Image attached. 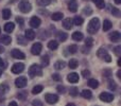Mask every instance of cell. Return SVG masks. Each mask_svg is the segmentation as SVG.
<instances>
[{"label": "cell", "mask_w": 121, "mask_h": 106, "mask_svg": "<svg viewBox=\"0 0 121 106\" xmlns=\"http://www.w3.org/2000/svg\"><path fill=\"white\" fill-rule=\"evenodd\" d=\"M88 85H89L91 88L96 89V88L99 87V82L97 81V80H95V79H90L89 81H88Z\"/></svg>", "instance_id": "cell-24"}, {"label": "cell", "mask_w": 121, "mask_h": 106, "mask_svg": "<svg viewBox=\"0 0 121 106\" xmlns=\"http://www.w3.org/2000/svg\"><path fill=\"white\" fill-rule=\"evenodd\" d=\"M78 49H79V48H78L77 45H70V46L68 47V51H69V53H71V54L77 53Z\"/></svg>", "instance_id": "cell-35"}, {"label": "cell", "mask_w": 121, "mask_h": 106, "mask_svg": "<svg viewBox=\"0 0 121 106\" xmlns=\"http://www.w3.org/2000/svg\"><path fill=\"white\" fill-rule=\"evenodd\" d=\"M17 40H18V44L22 45V46H26V45H27V42H26V40L22 38V36H20V35L17 37Z\"/></svg>", "instance_id": "cell-40"}, {"label": "cell", "mask_w": 121, "mask_h": 106, "mask_svg": "<svg viewBox=\"0 0 121 106\" xmlns=\"http://www.w3.org/2000/svg\"><path fill=\"white\" fill-rule=\"evenodd\" d=\"M98 56L100 58H102L103 60H105L106 63H111L112 62V56L109 55L108 53H107V51L105 50V49H103V48H101V49H99L98 50Z\"/></svg>", "instance_id": "cell-4"}, {"label": "cell", "mask_w": 121, "mask_h": 106, "mask_svg": "<svg viewBox=\"0 0 121 106\" xmlns=\"http://www.w3.org/2000/svg\"><path fill=\"white\" fill-rule=\"evenodd\" d=\"M92 42H94V39L91 37H87L85 39V46L87 47H91L92 46Z\"/></svg>", "instance_id": "cell-39"}, {"label": "cell", "mask_w": 121, "mask_h": 106, "mask_svg": "<svg viewBox=\"0 0 121 106\" xmlns=\"http://www.w3.org/2000/svg\"><path fill=\"white\" fill-rule=\"evenodd\" d=\"M1 74H2V70L0 69V76H1Z\"/></svg>", "instance_id": "cell-57"}, {"label": "cell", "mask_w": 121, "mask_h": 106, "mask_svg": "<svg viewBox=\"0 0 121 106\" xmlns=\"http://www.w3.org/2000/svg\"><path fill=\"white\" fill-rule=\"evenodd\" d=\"M3 52H4V48H3L2 46H0V54L3 53Z\"/></svg>", "instance_id": "cell-52"}, {"label": "cell", "mask_w": 121, "mask_h": 106, "mask_svg": "<svg viewBox=\"0 0 121 106\" xmlns=\"http://www.w3.org/2000/svg\"><path fill=\"white\" fill-rule=\"evenodd\" d=\"M108 88L114 91V90L117 89V84H116L114 81H112V80H111V81H108Z\"/></svg>", "instance_id": "cell-36"}, {"label": "cell", "mask_w": 121, "mask_h": 106, "mask_svg": "<svg viewBox=\"0 0 121 106\" xmlns=\"http://www.w3.org/2000/svg\"><path fill=\"white\" fill-rule=\"evenodd\" d=\"M72 39L75 40V42H80V40L83 39V34L81 32H74L72 34Z\"/></svg>", "instance_id": "cell-20"}, {"label": "cell", "mask_w": 121, "mask_h": 106, "mask_svg": "<svg viewBox=\"0 0 121 106\" xmlns=\"http://www.w3.org/2000/svg\"><path fill=\"white\" fill-rule=\"evenodd\" d=\"M65 66H66V63L64 60H57L54 65V68L57 69V70H60V69H64Z\"/></svg>", "instance_id": "cell-21"}, {"label": "cell", "mask_w": 121, "mask_h": 106, "mask_svg": "<svg viewBox=\"0 0 121 106\" xmlns=\"http://www.w3.org/2000/svg\"><path fill=\"white\" fill-rule=\"evenodd\" d=\"M69 92H70V96L72 97H77L78 93H79V90H78L77 87H71L70 90H69Z\"/></svg>", "instance_id": "cell-37"}, {"label": "cell", "mask_w": 121, "mask_h": 106, "mask_svg": "<svg viewBox=\"0 0 121 106\" xmlns=\"http://www.w3.org/2000/svg\"><path fill=\"white\" fill-rule=\"evenodd\" d=\"M16 21H17V23H19V25H23V19L21 17H17Z\"/></svg>", "instance_id": "cell-47"}, {"label": "cell", "mask_w": 121, "mask_h": 106, "mask_svg": "<svg viewBox=\"0 0 121 106\" xmlns=\"http://www.w3.org/2000/svg\"><path fill=\"white\" fill-rule=\"evenodd\" d=\"M120 50H121V47H120V46L116 47V48H115V53H116V55H118V56L120 55Z\"/></svg>", "instance_id": "cell-48"}, {"label": "cell", "mask_w": 121, "mask_h": 106, "mask_svg": "<svg viewBox=\"0 0 121 106\" xmlns=\"http://www.w3.org/2000/svg\"><path fill=\"white\" fill-rule=\"evenodd\" d=\"M0 42H2V44L5 45V46H8V45H10L11 42H12V38L9 35H2L1 37H0Z\"/></svg>", "instance_id": "cell-17"}, {"label": "cell", "mask_w": 121, "mask_h": 106, "mask_svg": "<svg viewBox=\"0 0 121 106\" xmlns=\"http://www.w3.org/2000/svg\"><path fill=\"white\" fill-rule=\"evenodd\" d=\"M112 14L115 15V16H119L120 15V12L117 8H112Z\"/></svg>", "instance_id": "cell-42"}, {"label": "cell", "mask_w": 121, "mask_h": 106, "mask_svg": "<svg viewBox=\"0 0 121 106\" xmlns=\"http://www.w3.org/2000/svg\"><path fill=\"white\" fill-rule=\"evenodd\" d=\"M43 89H44V87H43L42 85H36L35 87H33V89H32V93L33 94H38V93H40V92L43 91Z\"/></svg>", "instance_id": "cell-26"}, {"label": "cell", "mask_w": 121, "mask_h": 106, "mask_svg": "<svg viewBox=\"0 0 121 106\" xmlns=\"http://www.w3.org/2000/svg\"><path fill=\"white\" fill-rule=\"evenodd\" d=\"M42 74H43V70H42V68H40L39 65L34 64V65H32V66L30 67V69H29L30 77L33 79V77H35V76H40Z\"/></svg>", "instance_id": "cell-2"}, {"label": "cell", "mask_w": 121, "mask_h": 106, "mask_svg": "<svg viewBox=\"0 0 121 106\" xmlns=\"http://www.w3.org/2000/svg\"><path fill=\"white\" fill-rule=\"evenodd\" d=\"M103 76H104V77L112 76V71L109 70V69H105V70L103 71Z\"/></svg>", "instance_id": "cell-41"}, {"label": "cell", "mask_w": 121, "mask_h": 106, "mask_svg": "<svg viewBox=\"0 0 121 106\" xmlns=\"http://www.w3.org/2000/svg\"><path fill=\"white\" fill-rule=\"evenodd\" d=\"M57 47H59V42H57L56 40H50V42H48V48L50 49V50H56Z\"/></svg>", "instance_id": "cell-19"}, {"label": "cell", "mask_w": 121, "mask_h": 106, "mask_svg": "<svg viewBox=\"0 0 121 106\" xmlns=\"http://www.w3.org/2000/svg\"><path fill=\"white\" fill-rule=\"evenodd\" d=\"M3 66H4V62H3V59L0 57V67H3Z\"/></svg>", "instance_id": "cell-50"}, {"label": "cell", "mask_w": 121, "mask_h": 106, "mask_svg": "<svg viewBox=\"0 0 121 106\" xmlns=\"http://www.w3.org/2000/svg\"><path fill=\"white\" fill-rule=\"evenodd\" d=\"M84 13H85V14H90V13H91V10H90V8H85V10H84Z\"/></svg>", "instance_id": "cell-49"}, {"label": "cell", "mask_w": 121, "mask_h": 106, "mask_svg": "<svg viewBox=\"0 0 121 106\" xmlns=\"http://www.w3.org/2000/svg\"><path fill=\"white\" fill-rule=\"evenodd\" d=\"M99 28H100V20H99V18L95 17V18H92L91 20L89 21V23H88L87 32L89 34H95L98 32Z\"/></svg>", "instance_id": "cell-1"}, {"label": "cell", "mask_w": 121, "mask_h": 106, "mask_svg": "<svg viewBox=\"0 0 121 106\" xmlns=\"http://www.w3.org/2000/svg\"><path fill=\"white\" fill-rule=\"evenodd\" d=\"M15 29V25L13 22H8L4 25V31L6 32V33H11V32H13Z\"/></svg>", "instance_id": "cell-18"}, {"label": "cell", "mask_w": 121, "mask_h": 106, "mask_svg": "<svg viewBox=\"0 0 121 106\" xmlns=\"http://www.w3.org/2000/svg\"><path fill=\"white\" fill-rule=\"evenodd\" d=\"M32 106H44V104H43V102H40L39 100H34L33 102H32Z\"/></svg>", "instance_id": "cell-43"}, {"label": "cell", "mask_w": 121, "mask_h": 106, "mask_svg": "<svg viewBox=\"0 0 121 106\" xmlns=\"http://www.w3.org/2000/svg\"><path fill=\"white\" fill-rule=\"evenodd\" d=\"M0 32H1V29H0Z\"/></svg>", "instance_id": "cell-58"}, {"label": "cell", "mask_w": 121, "mask_h": 106, "mask_svg": "<svg viewBox=\"0 0 121 106\" xmlns=\"http://www.w3.org/2000/svg\"><path fill=\"white\" fill-rule=\"evenodd\" d=\"M11 10H9V8H4L3 11H2V17H3L4 19H9L11 18Z\"/></svg>", "instance_id": "cell-30"}, {"label": "cell", "mask_w": 121, "mask_h": 106, "mask_svg": "<svg viewBox=\"0 0 121 106\" xmlns=\"http://www.w3.org/2000/svg\"><path fill=\"white\" fill-rule=\"evenodd\" d=\"M9 106H18V105H17L16 102H11L10 104H9Z\"/></svg>", "instance_id": "cell-51"}, {"label": "cell", "mask_w": 121, "mask_h": 106, "mask_svg": "<svg viewBox=\"0 0 121 106\" xmlns=\"http://www.w3.org/2000/svg\"><path fill=\"white\" fill-rule=\"evenodd\" d=\"M45 100H46V102L48 104H55L59 101V96L53 94V93H47L45 96Z\"/></svg>", "instance_id": "cell-5"}, {"label": "cell", "mask_w": 121, "mask_h": 106, "mask_svg": "<svg viewBox=\"0 0 121 106\" xmlns=\"http://www.w3.org/2000/svg\"><path fill=\"white\" fill-rule=\"evenodd\" d=\"M82 75H83L84 77H88L90 75L89 70H83V71H82Z\"/></svg>", "instance_id": "cell-46"}, {"label": "cell", "mask_w": 121, "mask_h": 106, "mask_svg": "<svg viewBox=\"0 0 121 106\" xmlns=\"http://www.w3.org/2000/svg\"><path fill=\"white\" fill-rule=\"evenodd\" d=\"M120 37H121V34L118 31H114V32H112V33L109 34V39H111L112 42H119Z\"/></svg>", "instance_id": "cell-12"}, {"label": "cell", "mask_w": 121, "mask_h": 106, "mask_svg": "<svg viewBox=\"0 0 121 106\" xmlns=\"http://www.w3.org/2000/svg\"><path fill=\"white\" fill-rule=\"evenodd\" d=\"M67 80H68V82H70V83H72V84L78 83V82H79V74L75 72L69 73L68 76H67Z\"/></svg>", "instance_id": "cell-11"}, {"label": "cell", "mask_w": 121, "mask_h": 106, "mask_svg": "<svg viewBox=\"0 0 121 106\" xmlns=\"http://www.w3.org/2000/svg\"><path fill=\"white\" fill-rule=\"evenodd\" d=\"M72 25H73V22H72V19L71 18H66L63 21V27L66 30H70L71 28H72Z\"/></svg>", "instance_id": "cell-15"}, {"label": "cell", "mask_w": 121, "mask_h": 106, "mask_svg": "<svg viewBox=\"0 0 121 106\" xmlns=\"http://www.w3.org/2000/svg\"><path fill=\"white\" fill-rule=\"evenodd\" d=\"M112 22L109 20H107V19H105L104 21H103V31H108L109 29L112 28Z\"/></svg>", "instance_id": "cell-27"}, {"label": "cell", "mask_w": 121, "mask_h": 106, "mask_svg": "<svg viewBox=\"0 0 121 106\" xmlns=\"http://www.w3.org/2000/svg\"><path fill=\"white\" fill-rule=\"evenodd\" d=\"M72 22H73V25H83L84 20H83V18H82V17L75 16L74 19H72Z\"/></svg>", "instance_id": "cell-23"}, {"label": "cell", "mask_w": 121, "mask_h": 106, "mask_svg": "<svg viewBox=\"0 0 121 106\" xmlns=\"http://www.w3.org/2000/svg\"><path fill=\"white\" fill-rule=\"evenodd\" d=\"M9 90V86L6 84H1L0 85V94H4L6 93Z\"/></svg>", "instance_id": "cell-33"}, {"label": "cell", "mask_w": 121, "mask_h": 106, "mask_svg": "<svg viewBox=\"0 0 121 106\" xmlns=\"http://www.w3.org/2000/svg\"><path fill=\"white\" fill-rule=\"evenodd\" d=\"M40 23H42V21H40V19L38 18V17H32L31 20H30V25H31L32 28H38L40 25Z\"/></svg>", "instance_id": "cell-14"}, {"label": "cell", "mask_w": 121, "mask_h": 106, "mask_svg": "<svg viewBox=\"0 0 121 106\" xmlns=\"http://www.w3.org/2000/svg\"><path fill=\"white\" fill-rule=\"evenodd\" d=\"M15 85L18 88H23L27 85V77L26 76H19L15 80Z\"/></svg>", "instance_id": "cell-8"}, {"label": "cell", "mask_w": 121, "mask_h": 106, "mask_svg": "<svg viewBox=\"0 0 121 106\" xmlns=\"http://www.w3.org/2000/svg\"><path fill=\"white\" fill-rule=\"evenodd\" d=\"M42 64H43V66H48L49 65V56L48 55H44L42 57Z\"/></svg>", "instance_id": "cell-38"}, {"label": "cell", "mask_w": 121, "mask_h": 106, "mask_svg": "<svg viewBox=\"0 0 121 106\" xmlns=\"http://www.w3.org/2000/svg\"><path fill=\"white\" fill-rule=\"evenodd\" d=\"M23 70H25V65H23L22 63H16V64H14L12 67V72L15 73V74H19V73H21Z\"/></svg>", "instance_id": "cell-7"}, {"label": "cell", "mask_w": 121, "mask_h": 106, "mask_svg": "<svg viewBox=\"0 0 121 106\" xmlns=\"http://www.w3.org/2000/svg\"><path fill=\"white\" fill-rule=\"evenodd\" d=\"M42 49H43L42 44L40 42H35L31 48V53L33 55H39L40 52H42Z\"/></svg>", "instance_id": "cell-9"}, {"label": "cell", "mask_w": 121, "mask_h": 106, "mask_svg": "<svg viewBox=\"0 0 121 106\" xmlns=\"http://www.w3.org/2000/svg\"><path fill=\"white\" fill-rule=\"evenodd\" d=\"M67 33H65V32H59L57 33V38H59V40H62V42H65V40L67 39Z\"/></svg>", "instance_id": "cell-32"}, {"label": "cell", "mask_w": 121, "mask_h": 106, "mask_svg": "<svg viewBox=\"0 0 121 106\" xmlns=\"http://www.w3.org/2000/svg\"><path fill=\"white\" fill-rule=\"evenodd\" d=\"M27 97H28V92H27V91L19 92V93L17 94V98H18L20 101H25L26 99H27Z\"/></svg>", "instance_id": "cell-34"}, {"label": "cell", "mask_w": 121, "mask_h": 106, "mask_svg": "<svg viewBox=\"0 0 121 106\" xmlns=\"http://www.w3.org/2000/svg\"><path fill=\"white\" fill-rule=\"evenodd\" d=\"M118 66H121V59H120V58L118 59Z\"/></svg>", "instance_id": "cell-56"}, {"label": "cell", "mask_w": 121, "mask_h": 106, "mask_svg": "<svg viewBox=\"0 0 121 106\" xmlns=\"http://www.w3.org/2000/svg\"><path fill=\"white\" fill-rule=\"evenodd\" d=\"M63 17L64 16H63L62 13H54V14H52L51 18H52V20H54V21H59V20H62Z\"/></svg>", "instance_id": "cell-29"}, {"label": "cell", "mask_w": 121, "mask_h": 106, "mask_svg": "<svg viewBox=\"0 0 121 106\" xmlns=\"http://www.w3.org/2000/svg\"><path fill=\"white\" fill-rule=\"evenodd\" d=\"M66 106H77V105H74L73 103H69V104H67Z\"/></svg>", "instance_id": "cell-54"}, {"label": "cell", "mask_w": 121, "mask_h": 106, "mask_svg": "<svg viewBox=\"0 0 121 106\" xmlns=\"http://www.w3.org/2000/svg\"><path fill=\"white\" fill-rule=\"evenodd\" d=\"M100 100L103 101V102H106V103H109L112 102V101L114 100V94L113 93H109V92H102V93L100 94Z\"/></svg>", "instance_id": "cell-6"}, {"label": "cell", "mask_w": 121, "mask_h": 106, "mask_svg": "<svg viewBox=\"0 0 121 106\" xmlns=\"http://www.w3.org/2000/svg\"><path fill=\"white\" fill-rule=\"evenodd\" d=\"M117 75H118V77H119V79H121V70H119V71H118Z\"/></svg>", "instance_id": "cell-53"}, {"label": "cell", "mask_w": 121, "mask_h": 106, "mask_svg": "<svg viewBox=\"0 0 121 106\" xmlns=\"http://www.w3.org/2000/svg\"><path fill=\"white\" fill-rule=\"evenodd\" d=\"M52 79L54 80V81H60V80H62V77H60V74H57V73H54V74L52 75Z\"/></svg>", "instance_id": "cell-44"}, {"label": "cell", "mask_w": 121, "mask_h": 106, "mask_svg": "<svg viewBox=\"0 0 121 106\" xmlns=\"http://www.w3.org/2000/svg\"><path fill=\"white\" fill-rule=\"evenodd\" d=\"M35 36H36L35 32H34L32 29H29L26 31V38H27L28 40H33L34 38H35Z\"/></svg>", "instance_id": "cell-16"}, {"label": "cell", "mask_w": 121, "mask_h": 106, "mask_svg": "<svg viewBox=\"0 0 121 106\" xmlns=\"http://www.w3.org/2000/svg\"><path fill=\"white\" fill-rule=\"evenodd\" d=\"M69 68L70 69H75L78 66H79V62H78L75 58H72V59L69 60Z\"/></svg>", "instance_id": "cell-25"}, {"label": "cell", "mask_w": 121, "mask_h": 106, "mask_svg": "<svg viewBox=\"0 0 121 106\" xmlns=\"http://www.w3.org/2000/svg\"><path fill=\"white\" fill-rule=\"evenodd\" d=\"M68 8L70 12L72 13H75L78 11V2L77 0H70L68 3Z\"/></svg>", "instance_id": "cell-13"}, {"label": "cell", "mask_w": 121, "mask_h": 106, "mask_svg": "<svg viewBox=\"0 0 121 106\" xmlns=\"http://www.w3.org/2000/svg\"><path fill=\"white\" fill-rule=\"evenodd\" d=\"M11 55H12L14 58H17V59H23V58L26 57L25 54L21 52V51L17 50V49H14V50H12V52H11Z\"/></svg>", "instance_id": "cell-10"}, {"label": "cell", "mask_w": 121, "mask_h": 106, "mask_svg": "<svg viewBox=\"0 0 121 106\" xmlns=\"http://www.w3.org/2000/svg\"><path fill=\"white\" fill-rule=\"evenodd\" d=\"M65 90H66V89H65L64 86H62V85H59V86H57V91H59L60 93H64Z\"/></svg>", "instance_id": "cell-45"}, {"label": "cell", "mask_w": 121, "mask_h": 106, "mask_svg": "<svg viewBox=\"0 0 121 106\" xmlns=\"http://www.w3.org/2000/svg\"><path fill=\"white\" fill-rule=\"evenodd\" d=\"M92 1H94V3L96 4V6L98 8H104V6H105L104 0H92Z\"/></svg>", "instance_id": "cell-28"}, {"label": "cell", "mask_w": 121, "mask_h": 106, "mask_svg": "<svg viewBox=\"0 0 121 106\" xmlns=\"http://www.w3.org/2000/svg\"><path fill=\"white\" fill-rule=\"evenodd\" d=\"M32 8V5L28 0H21L19 3V10L22 13H29Z\"/></svg>", "instance_id": "cell-3"}, {"label": "cell", "mask_w": 121, "mask_h": 106, "mask_svg": "<svg viewBox=\"0 0 121 106\" xmlns=\"http://www.w3.org/2000/svg\"><path fill=\"white\" fill-rule=\"evenodd\" d=\"M36 2H37V4L40 6H46V5H48V4H50L51 2H52V0H36Z\"/></svg>", "instance_id": "cell-31"}, {"label": "cell", "mask_w": 121, "mask_h": 106, "mask_svg": "<svg viewBox=\"0 0 121 106\" xmlns=\"http://www.w3.org/2000/svg\"><path fill=\"white\" fill-rule=\"evenodd\" d=\"M81 96L83 97L84 99H91V97H92V93H91V91H90V90L84 89L83 91L81 92Z\"/></svg>", "instance_id": "cell-22"}, {"label": "cell", "mask_w": 121, "mask_h": 106, "mask_svg": "<svg viewBox=\"0 0 121 106\" xmlns=\"http://www.w3.org/2000/svg\"><path fill=\"white\" fill-rule=\"evenodd\" d=\"M115 2H116L117 4H120V3H121V0H115Z\"/></svg>", "instance_id": "cell-55"}]
</instances>
